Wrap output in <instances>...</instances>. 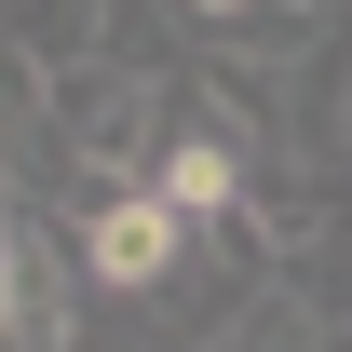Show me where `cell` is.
<instances>
[{"label": "cell", "instance_id": "obj_1", "mask_svg": "<svg viewBox=\"0 0 352 352\" xmlns=\"http://www.w3.org/2000/svg\"><path fill=\"white\" fill-rule=\"evenodd\" d=\"M82 258H95V298H163L176 258H190V217H176L163 190H109L82 217Z\"/></svg>", "mask_w": 352, "mask_h": 352}, {"label": "cell", "instance_id": "obj_2", "mask_svg": "<svg viewBox=\"0 0 352 352\" xmlns=\"http://www.w3.org/2000/svg\"><path fill=\"white\" fill-rule=\"evenodd\" d=\"M176 28L217 54V68H311V54L339 41V14H311V0H217V14H176Z\"/></svg>", "mask_w": 352, "mask_h": 352}, {"label": "cell", "instance_id": "obj_3", "mask_svg": "<svg viewBox=\"0 0 352 352\" xmlns=\"http://www.w3.org/2000/svg\"><path fill=\"white\" fill-rule=\"evenodd\" d=\"M41 135H54V68L14 41V28H0V163H28Z\"/></svg>", "mask_w": 352, "mask_h": 352}, {"label": "cell", "instance_id": "obj_4", "mask_svg": "<svg viewBox=\"0 0 352 352\" xmlns=\"http://www.w3.org/2000/svg\"><path fill=\"white\" fill-rule=\"evenodd\" d=\"M204 352H325V311H311L298 285H271V298L244 311V325H230V339H204Z\"/></svg>", "mask_w": 352, "mask_h": 352}, {"label": "cell", "instance_id": "obj_5", "mask_svg": "<svg viewBox=\"0 0 352 352\" xmlns=\"http://www.w3.org/2000/svg\"><path fill=\"white\" fill-rule=\"evenodd\" d=\"M325 352H352V325H325Z\"/></svg>", "mask_w": 352, "mask_h": 352}]
</instances>
